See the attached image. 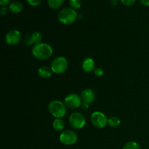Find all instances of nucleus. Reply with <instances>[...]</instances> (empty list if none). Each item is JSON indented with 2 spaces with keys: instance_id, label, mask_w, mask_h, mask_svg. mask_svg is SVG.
I'll list each match as a JSON object with an SVG mask.
<instances>
[{
  "instance_id": "423d86ee",
  "label": "nucleus",
  "mask_w": 149,
  "mask_h": 149,
  "mask_svg": "<svg viewBox=\"0 0 149 149\" xmlns=\"http://www.w3.org/2000/svg\"><path fill=\"white\" fill-rule=\"evenodd\" d=\"M91 123L97 128H104L108 125V119L106 115L100 111H95L90 117Z\"/></svg>"
},
{
  "instance_id": "9d476101",
  "label": "nucleus",
  "mask_w": 149,
  "mask_h": 149,
  "mask_svg": "<svg viewBox=\"0 0 149 149\" xmlns=\"http://www.w3.org/2000/svg\"><path fill=\"white\" fill-rule=\"evenodd\" d=\"M80 97H81V100H82L83 103L90 104V103H93L95 100V92L93 91L92 89L87 88L84 89V90L81 92Z\"/></svg>"
},
{
  "instance_id": "ddd939ff",
  "label": "nucleus",
  "mask_w": 149,
  "mask_h": 149,
  "mask_svg": "<svg viewBox=\"0 0 149 149\" xmlns=\"http://www.w3.org/2000/svg\"><path fill=\"white\" fill-rule=\"evenodd\" d=\"M52 71L51 68H49L47 66H41L38 69V74L40 77L43 79H47L52 76Z\"/></svg>"
},
{
  "instance_id": "393cba45",
  "label": "nucleus",
  "mask_w": 149,
  "mask_h": 149,
  "mask_svg": "<svg viewBox=\"0 0 149 149\" xmlns=\"http://www.w3.org/2000/svg\"><path fill=\"white\" fill-rule=\"evenodd\" d=\"M11 0H0V4L1 6H6L10 2Z\"/></svg>"
},
{
  "instance_id": "7ed1b4c3",
  "label": "nucleus",
  "mask_w": 149,
  "mask_h": 149,
  "mask_svg": "<svg viewBox=\"0 0 149 149\" xmlns=\"http://www.w3.org/2000/svg\"><path fill=\"white\" fill-rule=\"evenodd\" d=\"M48 110L52 116L55 119H61L66 114V106L65 103L61 100H52L48 105Z\"/></svg>"
},
{
  "instance_id": "5701e85b",
  "label": "nucleus",
  "mask_w": 149,
  "mask_h": 149,
  "mask_svg": "<svg viewBox=\"0 0 149 149\" xmlns=\"http://www.w3.org/2000/svg\"><path fill=\"white\" fill-rule=\"evenodd\" d=\"M0 14L1 16H4V15L7 14V7L5 6H1L0 8Z\"/></svg>"
},
{
  "instance_id": "4468645a",
  "label": "nucleus",
  "mask_w": 149,
  "mask_h": 149,
  "mask_svg": "<svg viewBox=\"0 0 149 149\" xmlns=\"http://www.w3.org/2000/svg\"><path fill=\"white\" fill-rule=\"evenodd\" d=\"M9 10L10 12L13 13H19L23 11V4L20 1H15L10 4L9 6Z\"/></svg>"
},
{
  "instance_id": "4be33fe9",
  "label": "nucleus",
  "mask_w": 149,
  "mask_h": 149,
  "mask_svg": "<svg viewBox=\"0 0 149 149\" xmlns=\"http://www.w3.org/2000/svg\"><path fill=\"white\" fill-rule=\"evenodd\" d=\"M136 0H121V2L125 6H132L135 3Z\"/></svg>"
},
{
  "instance_id": "6ab92c4d",
  "label": "nucleus",
  "mask_w": 149,
  "mask_h": 149,
  "mask_svg": "<svg viewBox=\"0 0 149 149\" xmlns=\"http://www.w3.org/2000/svg\"><path fill=\"white\" fill-rule=\"evenodd\" d=\"M69 4L71 8L74 10H78L81 7V0H69Z\"/></svg>"
},
{
  "instance_id": "2eb2a0df",
  "label": "nucleus",
  "mask_w": 149,
  "mask_h": 149,
  "mask_svg": "<svg viewBox=\"0 0 149 149\" xmlns=\"http://www.w3.org/2000/svg\"><path fill=\"white\" fill-rule=\"evenodd\" d=\"M65 127V122L62 119H55L52 122V127L56 131H62Z\"/></svg>"
},
{
  "instance_id": "20e7f679",
  "label": "nucleus",
  "mask_w": 149,
  "mask_h": 149,
  "mask_svg": "<svg viewBox=\"0 0 149 149\" xmlns=\"http://www.w3.org/2000/svg\"><path fill=\"white\" fill-rule=\"evenodd\" d=\"M68 66V63L66 58L63 56H59L52 61L50 68L52 72L55 74H62L66 71Z\"/></svg>"
},
{
  "instance_id": "0eeeda50",
  "label": "nucleus",
  "mask_w": 149,
  "mask_h": 149,
  "mask_svg": "<svg viewBox=\"0 0 149 149\" xmlns=\"http://www.w3.org/2000/svg\"><path fill=\"white\" fill-rule=\"evenodd\" d=\"M60 141L65 146H71L75 144L77 142L78 137L77 135L72 130H67L63 131L61 133L59 137Z\"/></svg>"
},
{
  "instance_id": "9b49d317",
  "label": "nucleus",
  "mask_w": 149,
  "mask_h": 149,
  "mask_svg": "<svg viewBox=\"0 0 149 149\" xmlns=\"http://www.w3.org/2000/svg\"><path fill=\"white\" fill-rule=\"evenodd\" d=\"M42 36L41 33L38 31H35L32 33L30 36H28L26 40V43L27 45H33V44L37 45V44L42 43Z\"/></svg>"
},
{
  "instance_id": "39448f33",
  "label": "nucleus",
  "mask_w": 149,
  "mask_h": 149,
  "mask_svg": "<svg viewBox=\"0 0 149 149\" xmlns=\"http://www.w3.org/2000/svg\"><path fill=\"white\" fill-rule=\"evenodd\" d=\"M68 122L73 128L76 130L82 129L86 124V119L84 115L79 112H74L68 118Z\"/></svg>"
},
{
  "instance_id": "aec40b11",
  "label": "nucleus",
  "mask_w": 149,
  "mask_h": 149,
  "mask_svg": "<svg viewBox=\"0 0 149 149\" xmlns=\"http://www.w3.org/2000/svg\"><path fill=\"white\" fill-rule=\"evenodd\" d=\"M26 2L32 7H36L42 3V0H26Z\"/></svg>"
},
{
  "instance_id": "a878e982",
  "label": "nucleus",
  "mask_w": 149,
  "mask_h": 149,
  "mask_svg": "<svg viewBox=\"0 0 149 149\" xmlns=\"http://www.w3.org/2000/svg\"><path fill=\"white\" fill-rule=\"evenodd\" d=\"M141 4L146 7H148L149 6V0H140Z\"/></svg>"
},
{
  "instance_id": "6e6552de",
  "label": "nucleus",
  "mask_w": 149,
  "mask_h": 149,
  "mask_svg": "<svg viewBox=\"0 0 149 149\" xmlns=\"http://www.w3.org/2000/svg\"><path fill=\"white\" fill-rule=\"evenodd\" d=\"M81 101L82 100H81V97L75 93H71L68 95L64 99V103L65 106L70 109H75L80 107Z\"/></svg>"
},
{
  "instance_id": "dca6fc26",
  "label": "nucleus",
  "mask_w": 149,
  "mask_h": 149,
  "mask_svg": "<svg viewBox=\"0 0 149 149\" xmlns=\"http://www.w3.org/2000/svg\"><path fill=\"white\" fill-rule=\"evenodd\" d=\"M121 124V120L118 116H111L110 118L108 119V125L111 127L116 128L120 125Z\"/></svg>"
},
{
  "instance_id": "bb28decb",
  "label": "nucleus",
  "mask_w": 149,
  "mask_h": 149,
  "mask_svg": "<svg viewBox=\"0 0 149 149\" xmlns=\"http://www.w3.org/2000/svg\"><path fill=\"white\" fill-rule=\"evenodd\" d=\"M110 3L111 5L116 6L118 4V0H110Z\"/></svg>"
},
{
  "instance_id": "f3484780",
  "label": "nucleus",
  "mask_w": 149,
  "mask_h": 149,
  "mask_svg": "<svg viewBox=\"0 0 149 149\" xmlns=\"http://www.w3.org/2000/svg\"><path fill=\"white\" fill-rule=\"evenodd\" d=\"M64 0H47V3L49 7L53 10H57L60 8L63 4Z\"/></svg>"
},
{
  "instance_id": "1a4fd4ad",
  "label": "nucleus",
  "mask_w": 149,
  "mask_h": 149,
  "mask_svg": "<svg viewBox=\"0 0 149 149\" xmlns=\"http://www.w3.org/2000/svg\"><path fill=\"white\" fill-rule=\"evenodd\" d=\"M22 36L19 31L16 29L10 31L5 36V42L10 46H15L21 41Z\"/></svg>"
},
{
  "instance_id": "412c9836",
  "label": "nucleus",
  "mask_w": 149,
  "mask_h": 149,
  "mask_svg": "<svg viewBox=\"0 0 149 149\" xmlns=\"http://www.w3.org/2000/svg\"><path fill=\"white\" fill-rule=\"evenodd\" d=\"M94 74L96 77H103V74H104V71L103 70V68H96L94 70Z\"/></svg>"
},
{
  "instance_id": "f03ea898",
  "label": "nucleus",
  "mask_w": 149,
  "mask_h": 149,
  "mask_svg": "<svg viewBox=\"0 0 149 149\" xmlns=\"http://www.w3.org/2000/svg\"><path fill=\"white\" fill-rule=\"evenodd\" d=\"M58 18L62 24L71 25L73 24L77 20L78 14H77V11L73 8L65 7L59 12Z\"/></svg>"
},
{
  "instance_id": "f257e3e1",
  "label": "nucleus",
  "mask_w": 149,
  "mask_h": 149,
  "mask_svg": "<svg viewBox=\"0 0 149 149\" xmlns=\"http://www.w3.org/2000/svg\"><path fill=\"white\" fill-rule=\"evenodd\" d=\"M53 54L52 47L47 43H39L35 45L32 49V55L35 58L41 61L49 59Z\"/></svg>"
},
{
  "instance_id": "f8f14e48",
  "label": "nucleus",
  "mask_w": 149,
  "mask_h": 149,
  "mask_svg": "<svg viewBox=\"0 0 149 149\" xmlns=\"http://www.w3.org/2000/svg\"><path fill=\"white\" fill-rule=\"evenodd\" d=\"M81 67L84 71L87 73H90L92 71H94L95 70V61L91 58H86L81 63Z\"/></svg>"
},
{
  "instance_id": "a211bd4d",
  "label": "nucleus",
  "mask_w": 149,
  "mask_h": 149,
  "mask_svg": "<svg viewBox=\"0 0 149 149\" xmlns=\"http://www.w3.org/2000/svg\"><path fill=\"white\" fill-rule=\"evenodd\" d=\"M123 149H141L140 145L136 142L134 141H130L128 142L124 146Z\"/></svg>"
},
{
  "instance_id": "b1692460",
  "label": "nucleus",
  "mask_w": 149,
  "mask_h": 149,
  "mask_svg": "<svg viewBox=\"0 0 149 149\" xmlns=\"http://www.w3.org/2000/svg\"><path fill=\"white\" fill-rule=\"evenodd\" d=\"M90 104H88V103H81V106H80V108H81L82 110L85 111V110H87V109L90 108V106H89Z\"/></svg>"
}]
</instances>
